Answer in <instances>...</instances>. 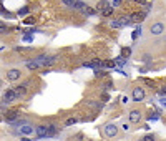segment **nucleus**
<instances>
[{"label": "nucleus", "instance_id": "aec40b11", "mask_svg": "<svg viewBox=\"0 0 166 141\" xmlns=\"http://www.w3.org/2000/svg\"><path fill=\"white\" fill-rule=\"evenodd\" d=\"M130 55H131V48L130 47H125L121 50V57H130Z\"/></svg>", "mask_w": 166, "mask_h": 141}, {"label": "nucleus", "instance_id": "e433bc0d", "mask_svg": "<svg viewBox=\"0 0 166 141\" xmlns=\"http://www.w3.org/2000/svg\"><path fill=\"white\" fill-rule=\"evenodd\" d=\"M22 141H30V140H28V136H23V138H22Z\"/></svg>", "mask_w": 166, "mask_h": 141}, {"label": "nucleus", "instance_id": "f8f14e48", "mask_svg": "<svg viewBox=\"0 0 166 141\" xmlns=\"http://www.w3.org/2000/svg\"><path fill=\"white\" fill-rule=\"evenodd\" d=\"M27 67H28V70H38L42 65H40L38 60H30L28 63H27Z\"/></svg>", "mask_w": 166, "mask_h": 141}, {"label": "nucleus", "instance_id": "7c9ffc66", "mask_svg": "<svg viewBox=\"0 0 166 141\" xmlns=\"http://www.w3.org/2000/svg\"><path fill=\"white\" fill-rule=\"evenodd\" d=\"M159 95H161V96H166V87L159 90Z\"/></svg>", "mask_w": 166, "mask_h": 141}, {"label": "nucleus", "instance_id": "2eb2a0df", "mask_svg": "<svg viewBox=\"0 0 166 141\" xmlns=\"http://www.w3.org/2000/svg\"><path fill=\"white\" fill-rule=\"evenodd\" d=\"M113 12H115V8H113L111 5H110V7H106L105 10H101V15H103V17H110V15H111Z\"/></svg>", "mask_w": 166, "mask_h": 141}, {"label": "nucleus", "instance_id": "6ab92c4d", "mask_svg": "<svg viewBox=\"0 0 166 141\" xmlns=\"http://www.w3.org/2000/svg\"><path fill=\"white\" fill-rule=\"evenodd\" d=\"M7 32H8L7 23H5V22H0V35H2V33H7Z\"/></svg>", "mask_w": 166, "mask_h": 141}, {"label": "nucleus", "instance_id": "2f4dec72", "mask_svg": "<svg viewBox=\"0 0 166 141\" xmlns=\"http://www.w3.org/2000/svg\"><path fill=\"white\" fill-rule=\"evenodd\" d=\"M63 2H65L66 5H73L75 3V0H63Z\"/></svg>", "mask_w": 166, "mask_h": 141}, {"label": "nucleus", "instance_id": "c756f323", "mask_svg": "<svg viewBox=\"0 0 166 141\" xmlns=\"http://www.w3.org/2000/svg\"><path fill=\"white\" fill-rule=\"evenodd\" d=\"M23 40H25V42H32L33 38L30 37V33H28V35H25V37H23Z\"/></svg>", "mask_w": 166, "mask_h": 141}, {"label": "nucleus", "instance_id": "bb28decb", "mask_svg": "<svg viewBox=\"0 0 166 141\" xmlns=\"http://www.w3.org/2000/svg\"><path fill=\"white\" fill-rule=\"evenodd\" d=\"M111 27H113V28H121V25H120L118 20H113V22H111Z\"/></svg>", "mask_w": 166, "mask_h": 141}, {"label": "nucleus", "instance_id": "b1692460", "mask_svg": "<svg viewBox=\"0 0 166 141\" xmlns=\"http://www.w3.org/2000/svg\"><path fill=\"white\" fill-rule=\"evenodd\" d=\"M141 141H154V136L153 134H146V136L141 138Z\"/></svg>", "mask_w": 166, "mask_h": 141}, {"label": "nucleus", "instance_id": "c85d7f7f", "mask_svg": "<svg viewBox=\"0 0 166 141\" xmlns=\"http://www.w3.org/2000/svg\"><path fill=\"white\" fill-rule=\"evenodd\" d=\"M121 5V0H113V7H118Z\"/></svg>", "mask_w": 166, "mask_h": 141}, {"label": "nucleus", "instance_id": "f704fd0d", "mask_svg": "<svg viewBox=\"0 0 166 141\" xmlns=\"http://www.w3.org/2000/svg\"><path fill=\"white\" fill-rule=\"evenodd\" d=\"M143 60H145V63H148V61H150V55H145V58H143Z\"/></svg>", "mask_w": 166, "mask_h": 141}, {"label": "nucleus", "instance_id": "9d476101", "mask_svg": "<svg viewBox=\"0 0 166 141\" xmlns=\"http://www.w3.org/2000/svg\"><path fill=\"white\" fill-rule=\"evenodd\" d=\"M35 129H37L38 138H46V126H45V125H40V126H37Z\"/></svg>", "mask_w": 166, "mask_h": 141}, {"label": "nucleus", "instance_id": "f3484780", "mask_svg": "<svg viewBox=\"0 0 166 141\" xmlns=\"http://www.w3.org/2000/svg\"><path fill=\"white\" fill-rule=\"evenodd\" d=\"M72 7L77 8V10H83V8H85V3H83V2H77V0H75V3H73Z\"/></svg>", "mask_w": 166, "mask_h": 141}, {"label": "nucleus", "instance_id": "a211bd4d", "mask_svg": "<svg viewBox=\"0 0 166 141\" xmlns=\"http://www.w3.org/2000/svg\"><path fill=\"white\" fill-rule=\"evenodd\" d=\"M83 12H85L86 15H95L96 14V10H95L93 7H86V5H85V8H83Z\"/></svg>", "mask_w": 166, "mask_h": 141}, {"label": "nucleus", "instance_id": "20e7f679", "mask_svg": "<svg viewBox=\"0 0 166 141\" xmlns=\"http://www.w3.org/2000/svg\"><path fill=\"white\" fill-rule=\"evenodd\" d=\"M2 100H3V103H12V101H15L17 100V93H15V90H7L5 93H3V98H2Z\"/></svg>", "mask_w": 166, "mask_h": 141}, {"label": "nucleus", "instance_id": "9b49d317", "mask_svg": "<svg viewBox=\"0 0 166 141\" xmlns=\"http://www.w3.org/2000/svg\"><path fill=\"white\" fill-rule=\"evenodd\" d=\"M106 7H110V2H106V0H100L95 8H96V12H101V10H105Z\"/></svg>", "mask_w": 166, "mask_h": 141}, {"label": "nucleus", "instance_id": "cd10ccee", "mask_svg": "<svg viewBox=\"0 0 166 141\" xmlns=\"http://www.w3.org/2000/svg\"><path fill=\"white\" fill-rule=\"evenodd\" d=\"M159 105H161L163 108H166V98H165V96H163V98L159 100Z\"/></svg>", "mask_w": 166, "mask_h": 141}, {"label": "nucleus", "instance_id": "6e6552de", "mask_svg": "<svg viewBox=\"0 0 166 141\" xmlns=\"http://www.w3.org/2000/svg\"><path fill=\"white\" fill-rule=\"evenodd\" d=\"M32 133H33V126H30V125H23L20 128V134L22 136H30Z\"/></svg>", "mask_w": 166, "mask_h": 141}, {"label": "nucleus", "instance_id": "ddd939ff", "mask_svg": "<svg viewBox=\"0 0 166 141\" xmlns=\"http://www.w3.org/2000/svg\"><path fill=\"white\" fill-rule=\"evenodd\" d=\"M85 67H88V68H101L103 67V61L101 60H93L92 63H85Z\"/></svg>", "mask_w": 166, "mask_h": 141}, {"label": "nucleus", "instance_id": "a878e982", "mask_svg": "<svg viewBox=\"0 0 166 141\" xmlns=\"http://www.w3.org/2000/svg\"><path fill=\"white\" fill-rule=\"evenodd\" d=\"M95 75H96L98 78H103V76H106V73H105V72H101V70H96V72H95Z\"/></svg>", "mask_w": 166, "mask_h": 141}, {"label": "nucleus", "instance_id": "39448f33", "mask_svg": "<svg viewBox=\"0 0 166 141\" xmlns=\"http://www.w3.org/2000/svg\"><path fill=\"white\" fill-rule=\"evenodd\" d=\"M150 32H151V35H161L163 32H165V25H163L161 22H156V23H153L151 25Z\"/></svg>", "mask_w": 166, "mask_h": 141}, {"label": "nucleus", "instance_id": "1a4fd4ad", "mask_svg": "<svg viewBox=\"0 0 166 141\" xmlns=\"http://www.w3.org/2000/svg\"><path fill=\"white\" fill-rule=\"evenodd\" d=\"M58 131H60V128L57 125H48L46 126V136H55Z\"/></svg>", "mask_w": 166, "mask_h": 141}, {"label": "nucleus", "instance_id": "4468645a", "mask_svg": "<svg viewBox=\"0 0 166 141\" xmlns=\"http://www.w3.org/2000/svg\"><path fill=\"white\" fill-rule=\"evenodd\" d=\"M15 93H17V98H20V96H23V95L27 93V88L25 87H15Z\"/></svg>", "mask_w": 166, "mask_h": 141}, {"label": "nucleus", "instance_id": "f03ea898", "mask_svg": "<svg viewBox=\"0 0 166 141\" xmlns=\"http://www.w3.org/2000/svg\"><path fill=\"white\" fill-rule=\"evenodd\" d=\"M145 96H146L145 88L138 87V88H135V90H133V101H143V100H145Z\"/></svg>", "mask_w": 166, "mask_h": 141}, {"label": "nucleus", "instance_id": "c9c22d12", "mask_svg": "<svg viewBox=\"0 0 166 141\" xmlns=\"http://www.w3.org/2000/svg\"><path fill=\"white\" fill-rule=\"evenodd\" d=\"M135 2H138V3H143V5L146 3V0H135Z\"/></svg>", "mask_w": 166, "mask_h": 141}, {"label": "nucleus", "instance_id": "5701e85b", "mask_svg": "<svg viewBox=\"0 0 166 141\" xmlns=\"http://www.w3.org/2000/svg\"><path fill=\"white\" fill-rule=\"evenodd\" d=\"M23 23H25V25H35V18H33V17H28V18H25Z\"/></svg>", "mask_w": 166, "mask_h": 141}, {"label": "nucleus", "instance_id": "393cba45", "mask_svg": "<svg viewBox=\"0 0 166 141\" xmlns=\"http://www.w3.org/2000/svg\"><path fill=\"white\" fill-rule=\"evenodd\" d=\"M77 118H68V120H66V126H72V125H75V123H77Z\"/></svg>", "mask_w": 166, "mask_h": 141}, {"label": "nucleus", "instance_id": "473e14b6", "mask_svg": "<svg viewBox=\"0 0 166 141\" xmlns=\"http://www.w3.org/2000/svg\"><path fill=\"white\" fill-rule=\"evenodd\" d=\"M111 87H113V81H108V83L105 85V88H111Z\"/></svg>", "mask_w": 166, "mask_h": 141}, {"label": "nucleus", "instance_id": "4be33fe9", "mask_svg": "<svg viewBox=\"0 0 166 141\" xmlns=\"http://www.w3.org/2000/svg\"><path fill=\"white\" fill-rule=\"evenodd\" d=\"M115 65H116V63H115V61H113V60L103 61V67H106V68H115Z\"/></svg>", "mask_w": 166, "mask_h": 141}, {"label": "nucleus", "instance_id": "412c9836", "mask_svg": "<svg viewBox=\"0 0 166 141\" xmlns=\"http://www.w3.org/2000/svg\"><path fill=\"white\" fill-rule=\"evenodd\" d=\"M139 35H141V27H138V28H136V30H135V32H133L131 38H133V40H136V38H138Z\"/></svg>", "mask_w": 166, "mask_h": 141}, {"label": "nucleus", "instance_id": "dca6fc26", "mask_svg": "<svg viewBox=\"0 0 166 141\" xmlns=\"http://www.w3.org/2000/svg\"><path fill=\"white\" fill-rule=\"evenodd\" d=\"M17 14H18V17H25V15L30 14V8H28V7H22V8H18V12H17Z\"/></svg>", "mask_w": 166, "mask_h": 141}, {"label": "nucleus", "instance_id": "7ed1b4c3", "mask_svg": "<svg viewBox=\"0 0 166 141\" xmlns=\"http://www.w3.org/2000/svg\"><path fill=\"white\" fill-rule=\"evenodd\" d=\"M20 76H22V72L17 70V68H12V70L7 72V80L8 81H17V80H20Z\"/></svg>", "mask_w": 166, "mask_h": 141}, {"label": "nucleus", "instance_id": "423d86ee", "mask_svg": "<svg viewBox=\"0 0 166 141\" xmlns=\"http://www.w3.org/2000/svg\"><path fill=\"white\" fill-rule=\"evenodd\" d=\"M20 111L18 110H8V111H5V121H10V123H13V121L18 118Z\"/></svg>", "mask_w": 166, "mask_h": 141}, {"label": "nucleus", "instance_id": "0eeeda50", "mask_svg": "<svg viewBox=\"0 0 166 141\" xmlns=\"http://www.w3.org/2000/svg\"><path fill=\"white\" fill-rule=\"evenodd\" d=\"M128 118H130V123H139L141 121V113H139L138 110H131Z\"/></svg>", "mask_w": 166, "mask_h": 141}, {"label": "nucleus", "instance_id": "72a5a7b5", "mask_svg": "<svg viewBox=\"0 0 166 141\" xmlns=\"http://www.w3.org/2000/svg\"><path fill=\"white\" fill-rule=\"evenodd\" d=\"M121 103H125L126 105V103H128V96H123V98H121Z\"/></svg>", "mask_w": 166, "mask_h": 141}, {"label": "nucleus", "instance_id": "f257e3e1", "mask_svg": "<svg viewBox=\"0 0 166 141\" xmlns=\"http://www.w3.org/2000/svg\"><path fill=\"white\" fill-rule=\"evenodd\" d=\"M105 134L108 138H115L116 134H118V126L116 125H113V123H108L105 126Z\"/></svg>", "mask_w": 166, "mask_h": 141}]
</instances>
